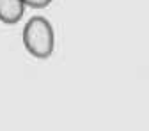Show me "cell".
Segmentation results:
<instances>
[{"label":"cell","mask_w":149,"mask_h":131,"mask_svg":"<svg viewBox=\"0 0 149 131\" xmlns=\"http://www.w3.org/2000/svg\"><path fill=\"white\" fill-rule=\"evenodd\" d=\"M23 44L36 59H48L53 53L55 34L45 16H32L23 27Z\"/></svg>","instance_id":"obj_1"},{"label":"cell","mask_w":149,"mask_h":131,"mask_svg":"<svg viewBox=\"0 0 149 131\" xmlns=\"http://www.w3.org/2000/svg\"><path fill=\"white\" fill-rule=\"evenodd\" d=\"M25 12L23 0H0V21L7 25L18 23Z\"/></svg>","instance_id":"obj_2"},{"label":"cell","mask_w":149,"mask_h":131,"mask_svg":"<svg viewBox=\"0 0 149 131\" xmlns=\"http://www.w3.org/2000/svg\"><path fill=\"white\" fill-rule=\"evenodd\" d=\"M25 6L29 7H34V9H41V7H46L52 0H23Z\"/></svg>","instance_id":"obj_3"}]
</instances>
